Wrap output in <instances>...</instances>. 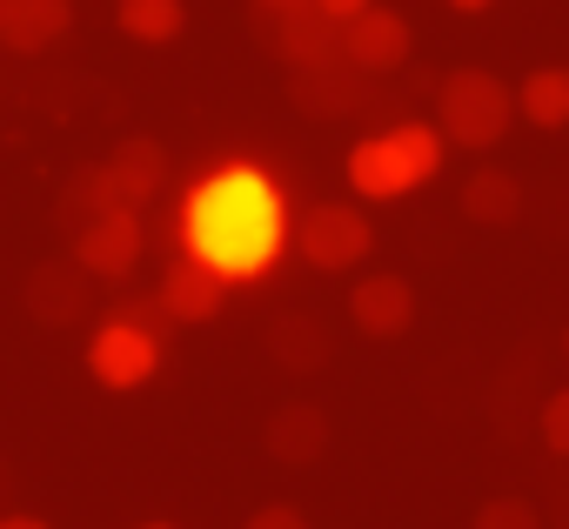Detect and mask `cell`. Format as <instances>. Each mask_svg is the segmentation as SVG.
I'll use <instances>...</instances> for the list:
<instances>
[{
	"label": "cell",
	"mask_w": 569,
	"mask_h": 529,
	"mask_svg": "<svg viewBox=\"0 0 569 529\" xmlns=\"http://www.w3.org/2000/svg\"><path fill=\"white\" fill-rule=\"evenodd\" d=\"M174 241L188 261L214 269L228 289H254L274 276V261L296 241V214L281 181L261 161H214L208 174H194V188L181 194L174 214Z\"/></svg>",
	"instance_id": "6da1fadb"
},
{
	"label": "cell",
	"mask_w": 569,
	"mask_h": 529,
	"mask_svg": "<svg viewBox=\"0 0 569 529\" xmlns=\"http://www.w3.org/2000/svg\"><path fill=\"white\" fill-rule=\"evenodd\" d=\"M442 154H449V141L436 121H389L349 148L342 174L362 201H402L409 188H429L442 174Z\"/></svg>",
	"instance_id": "7a4b0ae2"
},
{
	"label": "cell",
	"mask_w": 569,
	"mask_h": 529,
	"mask_svg": "<svg viewBox=\"0 0 569 529\" xmlns=\"http://www.w3.org/2000/svg\"><path fill=\"white\" fill-rule=\"evenodd\" d=\"M516 121V88L489 68H456L436 81V128L449 148H496Z\"/></svg>",
	"instance_id": "3957f363"
},
{
	"label": "cell",
	"mask_w": 569,
	"mask_h": 529,
	"mask_svg": "<svg viewBox=\"0 0 569 529\" xmlns=\"http://www.w3.org/2000/svg\"><path fill=\"white\" fill-rule=\"evenodd\" d=\"M296 248H302L309 269L342 276V269H356V261H369L376 228H369V214L356 201H316V208L296 214Z\"/></svg>",
	"instance_id": "277c9868"
},
{
	"label": "cell",
	"mask_w": 569,
	"mask_h": 529,
	"mask_svg": "<svg viewBox=\"0 0 569 529\" xmlns=\"http://www.w3.org/2000/svg\"><path fill=\"white\" fill-rule=\"evenodd\" d=\"M154 369H161V336H154V329H141V322H128V316H108V322L88 336V376H94L101 389H114V396L148 389Z\"/></svg>",
	"instance_id": "5b68a950"
},
{
	"label": "cell",
	"mask_w": 569,
	"mask_h": 529,
	"mask_svg": "<svg viewBox=\"0 0 569 529\" xmlns=\"http://www.w3.org/2000/svg\"><path fill=\"white\" fill-rule=\"evenodd\" d=\"M74 261H81L94 282H128L134 261H141V208L114 201L94 221H81L74 228Z\"/></svg>",
	"instance_id": "8992f818"
},
{
	"label": "cell",
	"mask_w": 569,
	"mask_h": 529,
	"mask_svg": "<svg viewBox=\"0 0 569 529\" xmlns=\"http://www.w3.org/2000/svg\"><path fill=\"white\" fill-rule=\"evenodd\" d=\"M416 54V28L396 14V8H362L356 21H342V61L356 68V74H369V81H382V74H396L402 61Z\"/></svg>",
	"instance_id": "52a82bcc"
},
{
	"label": "cell",
	"mask_w": 569,
	"mask_h": 529,
	"mask_svg": "<svg viewBox=\"0 0 569 529\" xmlns=\"http://www.w3.org/2000/svg\"><path fill=\"white\" fill-rule=\"evenodd\" d=\"M268 48L289 61V68H336L342 61V21H329L316 0H309V8L268 21Z\"/></svg>",
	"instance_id": "ba28073f"
},
{
	"label": "cell",
	"mask_w": 569,
	"mask_h": 529,
	"mask_svg": "<svg viewBox=\"0 0 569 529\" xmlns=\"http://www.w3.org/2000/svg\"><path fill=\"white\" fill-rule=\"evenodd\" d=\"M88 269L81 261H41V269L28 276V316L48 322V329H74L88 322Z\"/></svg>",
	"instance_id": "9c48e42d"
},
{
	"label": "cell",
	"mask_w": 569,
	"mask_h": 529,
	"mask_svg": "<svg viewBox=\"0 0 569 529\" xmlns=\"http://www.w3.org/2000/svg\"><path fill=\"white\" fill-rule=\"evenodd\" d=\"M349 322H356L369 342H396V336H409V322H416V289H409L402 276H369V282L349 289Z\"/></svg>",
	"instance_id": "30bf717a"
},
{
	"label": "cell",
	"mask_w": 569,
	"mask_h": 529,
	"mask_svg": "<svg viewBox=\"0 0 569 529\" xmlns=\"http://www.w3.org/2000/svg\"><path fill=\"white\" fill-rule=\"evenodd\" d=\"M74 28V0H0V48L8 54H48Z\"/></svg>",
	"instance_id": "8fae6325"
},
{
	"label": "cell",
	"mask_w": 569,
	"mask_h": 529,
	"mask_svg": "<svg viewBox=\"0 0 569 529\" xmlns=\"http://www.w3.org/2000/svg\"><path fill=\"white\" fill-rule=\"evenodd\" d=\"M154 296H161V309H168L174 322H214V316L228 309V296H234V289H228L214 269H201V261H188V254H181L174 269L154 282Z\"/></svg>",
	"instance_id": "7c38bea8"
},
{
	"label": "cell",
	"mask_w": 569,
	"mask_h": 529,
	"mask_svg": "<svg viewBox=\"0 0 569 529\" xmlns=\"http://www.w3.org/2000/svg\"><path fill=\"white\" fill-rule=\"evenodd\" d=\"M261 442H268V456H274V462H289V469L322 462V449H329V416H322L316 402H281V409L268 416Z\"/></svg>",
	"instance_id": "4fadbf2b"
},
{
	"label": "cell",
	"mask_w": 569,
	"mask_h": 529,
	"mask_svg": "<svg viewBox=\"0 0 569 529\" xmlns=\"http://www.w3.org/2000/svg\"><path fill=\"white\" fill-rule=\"evenodd\" d=\"M101 168H108V181H114V194H121L128 208H141V201H154V194L168 188V148H161L154 134H128Z\"/></svg>",
	"instance_id": "5bb4252c"
},
{
	"label": "cell",
	"mask_w": 569,
	"mask_h": 529,
	"mask_svg": "<svg viewBox=\"0 0 569 529\" xmlns=\"http://www.w3.org/2000/svg\"><path fill=\"white\" fill-rule=\"evenodd\" d=\"M462 214H469L476 228H509V221L522 214V181H516L509 168H476V174L462 181Z\"/></svg>",
	"instance_id": "9a60e30c"
},
{
	"label": "cell",
	"mask_w": 569,
	"mask_h": 529,
	"mask_svg": "<svg viewBox=\"0 0 569 529\" xmlns=\"http://www.w3.org/2000/svg\"><path fill=\"white\" fill-rule=\"evenodd\" d=\"M516 114L529 128H542V134L569 128V68H529L516 81Z\"/></svg>",
	"instance_id": "2e32d148"
},
{
	"label": "cell",
	"mask_w": 569,
	"mask_h": 529,
	"mask_svg": "<svg viewBox=\"0 0 569 529\" xmlns=\"http://www.w3.org/2000/svg\"><path fill=\"white\" fill-rule=\"evenodd\" d=\"M114 28L141 48H168L188 28V0H114Z\"/></svg>",
	"instance_id": "e0dca14e"
},
{
	"label": "cell",
	"mask_w": 569,
	"mask_h": 529,
	"mask_svg": "<svg viewBox=\"0 0 569 529\" xmlns=\"http://www.w3.org/2000/svg\"><path fill=\"white\" fill-rule=\"evenodd\" d=\"M268 349H274V362L289 369V376H302V369H322L329 362V329L316 316H281L268 329Z\"/></svg>",
	"instance_id": "ac0fdd59"
},
{
	"label": "cell",
	"mask_w": 569,
	"mask_h": 529,
	"mask_svg": "<svg viewBox=\"0 0 569 529\" xmlns=\"http://www.w3.org/2000/svg\"><path fill=\"white\" fill-rule=\"evenodd\" d=\"M121 194H114V181H108V168H88V174H74L68 188H61V221L68 228H81V221H94L101 208H114Z\"/></svg>",
	"instance_id": "d6986e66"
},
{
	"label": "cell",
	"mask_w": 569,
	"mask_h": 529,
	"mask_svg": "<svg viewBox=\"0 0 569 529\" xmlns=\"http://www.w3.org/2000/svg\"><path fill=\"white\" fill-rule=\"evenodd\" d=\"M469 529H542V516H536L529 496H489Z\"/></svg>",
	"instance_id": "ffe728a7"
},
{
	"label": "cell",
	"mask_w": 569,
	"mask_h": 529,
	"mask_svg": "<svg viewBox=\"0 0 569 529\" xmlns=\"http://www.w3.org/2000/svg\"><path fill=\"white\" fill-rule=\"evenodd\" d=\"M542 442H549V456H569V389H556L542 402Z\"/></svg>",
	"instance_id": "44dd1931"
},
{
	"label": "cell",
	"mask_w": 569,
	"mask_h": 529,
	"mask_svg": "<svg viewBox=\"0 0 569 529\" xmlns=\"http://www.w3.org/2000/svg\"><path fill=\"white\" fill-rule=\"evenodd\" d=\"M241 529H316V522H309V516H302L296 502H268V509H254V516H248Z\"/></svg>",
	"instance_id": "7402d4cb"
},
{
	"label": "cell",
	"mask_w": 569,
	"mask_h": 529,
	"mask_svg": "<svg viewBox=\"0 0 569 529\" xmlns=\"http://www.w3.org/2000/svg\"><path fill=\"white\" fill-rule=\"evenodd\" d=\"M316 8H322L329 21H356L362 8H376V0H316Z\"/></svg>",
	"instance_id": "603a6c76"
},
{
	"label": "cell",
	"mask_w": 569,
	"mask_h": 529,
	"mask_svg": "<svg viewBox=\"0 0 569 529\" xmlns=\"http://www.w3.org/2000/svg\"><path fill=\"white\" fill-rule=\"evenodd\" d=\"M296 8H309V0H254L261 21H281V14H296Z\"/></svg>",
	"instance_id": "cb8c5ba5"
},
{
	"label": "cell",
	"mask_w": 569,
	"mask_h": 529,
	"mask_svg": "<svg viewBox=\"0 0 569 529\" xmlns=\"http://www.w3.org/2000/svg\"><path fill=\"white\" fill-rule=\"evenodd\" d=\"M0 529H48L41 516H0Z\"/></svg>",
	"instance_id": "d4e9b609"
},
{
	"label": "cell",
	"mask_w": 569,
	"mask_h": 529,
	"mask_svg": "<svg viewBox=\"0 0 569 529\" xmlns=\"http://www.w3.org/2000/svg\"><path fill=\"white\" fill-rule=\"evenodd\" d=\"M449 8H456V14H489L496 0H449Z\"/></svg>",
	"instance_id": "484cf974"
},
{
	"label": "cell",
	"mask_w": 569,
	"mask_h": 529,
	"mask_svg": "<svg viewBox=\"0 0 569 529\" xmlns=\"http://www.w3.org/2000/svg\"><path fill=\"white\" fill-rule=\"evenodd\" d=\"M141 529H174V522H141Z\"/></svg>",
	"instance_id": "4316f807"
},
{
	"label": "cell",
	"mask_w": 569,
	"mask_h": 529,
	"mask_svg": "<svg viewBox=\"0 0 569 529\" xmlns=\"http://www.w3.org/2000/svg\"><path fill=\"white\" fill-rule=\"evenodd\" d=\"M562 362H569V336H562Z\"/></svg>",
	"instance_id": "83f0119b"
}]
</instances>
